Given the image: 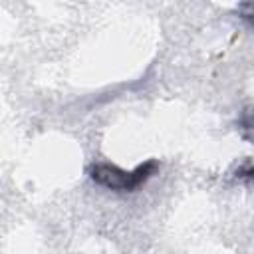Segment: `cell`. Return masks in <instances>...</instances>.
Instances as JSON below:
<instances>
[{
    "label": "cell",
    "mask_w": 254,
    "mask_h": 254,
    "mask_svg": "<svg viewBox=\"0 0 254 254\" xmlns=\"http://www.w3.org/2000/svg\"><path fill=\"white\" fill-rule=\"evenodd\" d=\"M151 169H153V163L145 165V167H139L135 173H123L115 167H109V165H97L91 173L93 181H97L99 185H105L109 189H119V190H129V189H135L139 183H143L149 175H151Z\"/></svg>",
    "instance_id": "6da1fadb"
}]
</instances>
